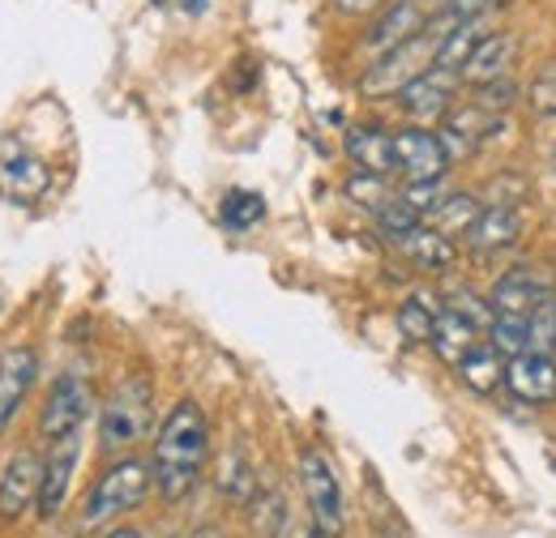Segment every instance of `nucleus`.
Instances as JSON below:
<instances>
[{
	"label": "nucleus",
	"mask_w": 556,
	"mask_h": 538,
	"mask_svg": "<svg viewBox=\"0 0 556 538\" xmlns=\"http://www.w3.org/2000/svg\"><path fill=\"white\" fill-rule=\"evenodd\" d=\"M90 410H94V389H90V381H86L81 372H73V368L61 372V376L52 381L48 398H43V410H39V436H43L48 445H56V440H65V436H77V432L86 427Z\"/></svg>",
	"instance_id": "nucleus-7"
},
{
	"label": "nucleus",
	"mask_w": 556,
	"mask_h": 538,
	"mask_svg": "<svg viewBox=\"0 0 556 538\" xmlns=\"http://www.w3.org/2000/svg\"><path fill=\"white\" fill-rule=\"evenodd\" d=\"M484 337L501 350V355H505V359H518V355H527V350H531V317L496 312Z\"/></svg>",
	"instance_id": "nucleus-26"
},
{
	"label": "nucleus",
	"mask_w": 556,
	"mask_h": 538,
	"mask_svg": "<svg viewBox=\"0 0 556 538\" xmlns=\"http://www.w3.org/2000/svg\"><path fill=\"white\" fill-rule=\"evenodd\" d=\"M407 261L424 273H437V269H450L458 261V240H450L445 231H437L432 222H419L412 231H403V235H394L390 240Z\"/></svg>",
	"instance_id": "nucleus-17"
},
{
	"label": "nucleus",
	"mask_w": 556,
	"mask_h": 538,
	"mask_svg": "<svg viewBox=\"0 0 556 538\" xmlns=\"http://www.w3.org/2000/svg\"><path fill=\"white\" fill-rule=\"evenodd\" d=\"M150 491H154L150 462H141V458H116L108 471L90 483V491L81 496L77 526H81V530H103V526H116V517L134 513V509H138Z\"/></svg>",
	"instance_id": "nucleus-3"
},
{
	"label": "nucleus",
	"mask_w": 556,
	"mask_h": 538,
	"mask_svg": "<svg viewBox=\"0 0 556 538\" xmlns=\"http://www.w3.org/2000/svg\"><path fill=\"white\" fill-rule=\"evenodd\" d=\"M282 538H321V535L313 530V522H308V526H295V522H291V530H287Z\"/></svg>",
	"instance_id": "nucleus-36"
},
{
	"label": "nucleus",
	"mask_w": 556,
	"mask_h": 538,
	"mask_svg": "<svg viewBox=\"0 0 556 538\" xmlns=\"http://www.w3.org/2000/svg\"><path fill=\"white\" fill-rule=\"evenodd\" d=\"M295 471H300V487H304V504H308V522L321 538H343L348 535V500H343V483L334 462L304 445L300 458H295Z\"/></svg>",
	"instance_id": "nucleus-4"
},
{
	"label": "nucleus",
	"mask_w": 556,
	"mask_h": 538,
	"mask_svg": "<svg viewBox=\"0 0 556 538\" xmlns=\"http://www.w3.org/2000/svg\"><path fill=\"white\" fill-rule=\"evenodd\" d=\"M43 189H48V167H43L35 154L9 145V150L0 154V193H4L9 202L30 205L43 197Z\"/></svg>",
	"instance_id": "nucleus-19"
},
{
	"label": "nucleus",
	"mask_w": 556,
	"mask_h": 538,
	"mask_svg": "<svg viewBox=\"0 0 556 538\" xmlns=\"http://www.w3.org/2000/svg\"><path fill=\"white\" fill-rule=\"evenodd\" d=\"M480 209L484 205L476 202L471 193H445V202L432 209V227L437 231H445L450 240H467L471 235V227H476V218H480Z\"/></svg>",
	"instance_id": "nucleus-25"
},
{
	"label": "nucleus",
	"mask_w": 556,
	"mask_h": 538,
	"mask_svg": "<svg viewBox=\"0 0 556 538\" xmlns=\"http://www.w3.org/2000/svg\"><path fill=\"white\" fill-rule=\"evenodd\" d=\"M471 90V103L476 107H484L492 116H505L518 99H522V90H518V81L514 77H501V81H484V86H467Z\"/></svg>",
	"instance_id": "nucleus-28"
},
{
	"label": "nucleus",
	"mask_w": 556,
	"mask_h": 538,
	"mask_svg": "<svg viewBox=\"0 0 556 538\" xmlns=\"http://www.w3.org/2000/svg\"><path fill=\"white\" fill-rule=\"evenodd\" d=\"M218 218L231 227V231H249V227H257L262 218H266V202H262V193H249V189H231L223 205H218Z\"/></svg>",
	"instance_id": "nucleus-27"
},
{
	"label": "nucleus",
	"mask_w": 556,
	"mask_h": 538,
	"mask_svg": "<svg viewBox=\"0 0 556 538\" xmlns=\"http://www.w3.org/2000/svg\"><path fill=\"white\" fill-rule=\"evenodd\" d=\"M505 355L492 346V342H476L458 363H454V372H458V381L471 389V394H496L501 385H505Z\"/></svg>",
	"instance_id": "nucleus-21"
},
{
	"label": "nucleus",
	"mask_w": 556,
	"mask_h": 538,
	"mask_svg": "<svg viewBox=\"0 0 556 538\" xmlns=\"http://www.w3.org/2000/svg\"><path fill=\"white\" fill-rule=\"evenodd\" d=\"M257 471H253V458L244 445H231L227 458L218 462V491L231 500V504H249V496L257 491Z\"/></svg>",
	"instance_id": "nucleus-24"
},
{
	"label": "nucleus",
	"mask_w": 556,
	"mask_h": 538,
	"mask_svg": "<svg viewBox=\"0 0 556 538\" xmlns=\"http://www.w3.org/2000/svg\"><path fill=\"white\" fill-rule=\"evenodd\" d=\"M458 90H467L458 73H450V68H441V65H428L419 77H412V81L394 94V107H399L412 125H428V129H432V125H441V120L454 112Z\"/></svg>",
	"instance_id": "nucleus-8"
},
{
	"label": "nucleus",
	"mask_w": 556,
	"mask_h": 538,
	"mask_svg": "<svg viewBox=\"0 0 556 538\" xmlns=\"http://www.w3.org/2000/svg\"><path fill=\"white\" fill-rule=\"evenodd\" d=\"M390 0H334V13L339 17H372V13H381Z\"/></svg>",
	"instance_id": "nucleus-32"
},
{
	"label": "nucleus",
	"mask_w": 556,
	"mask_h": 538,
	"mask_svg": "<svg viewBox=\"0 0 556 538\" xmlns=\"http://www.w3.org/2000/svg\"><path fill=\"white\" fill-rule=\"evenodd\" d=\"M348 197L372 214L377 205L386 202V197H394V193H390V180H386V176H372V171H351V176H348Z\"/></svg>",
	"instance_id": "nucleus-29"
},
{
	"label": "nucleus",
	"mask_w": 556,
	"mask_h": 538,
	"mask_svg": "<svg viewBox=\"0 0 556 538\" xmlns=\"http://www.w3.org/2000/svg\"><path fill=\"white\" fill-rule=\"evenodd\" d=\"M39 381V350L35 346H9L0 355V436L13 427V419L22 414V406L30 398Z\"/></svg>",
	"instance_id": "nucleus-13"
},
{
	"label": "nucleus",
	"mask_w": 556,
	"mask_h": 538,
	"mask_svg": "<svg viewBox=\"0 0 556 538\" xmlns=\"http://www.w3.org/2000/svg\"><path fill=\"white\" fill-rule=\"evenodd\" d=\"M476 342H480V330H476L467 317H458L450 304L437 312V325H432V342H428V346H432L450 368H454V363H458Z\"/></svg>",
	"instance_id": "nucleus-22"
},
{
	"label": "nucleus",
	"mask_w": 556,
	"mask_h": 538,
	"mask_svg": "<svg viewBox=\"0 0 556 538\" xmlns=\"http://www.w3.org/2000/svg\"><path fill=\"white\" fill-rule=\"evenodd\" d=\"M77 462H81V432L56 440V445H48V453H43V483H39V500H35L39 522H56L65 513Z\"/></svg>",
	"instance_id": "nucleus-12"
},
{
	"label": "nucleus",
	"mask_w": 556,
	"mask_h": 538,
	"mask_svg": "<svg viewBox=\"0 0 556 538\" xmlns=\"http://www.w3.org/2000/svg\"><path fill=\"white\" fill-rule=\"evenodd\" d=\"M150 4H159V9H163V4H167V0H150Z\"/></svg>",
	"instance_id": "nucleus-40"
},
{
	"label": "nucleus",
	"mask_w": 556,
	"mask_h": 538,
	"mask_svg": "<svg viewBox=\"0 0 556 538\" xmlns=\"http://www.w3.org/2000/svg\"><path fill=\"white\" fill-rule=\"evenodd\" d=\"M548 171H553V180H556V141H553V150H548Z\"/></svg>",
	"instance_id": "nucleus-38"
},
{
	"label": "nucleus",
	"mask_w": 556,
	"mask_h": 538,
	"mask_svg": "<svg viewBox=\"0 0 556 538\" xmlns=\"http://www.w3.org/2000/svg\"><path fill=\"white\" fill-rule=\"evenodd\" d=\"M39 483H43V453L35 445L13 449L0 471V522H22L39 500Z\"/></svg>",
	"instance_id": "nucleus-11"
},
{
	"label": "nucleus",
	"mask_w": 556,
	"mask_h": 538,
	"mask_svg": "<svg viewBox=\"0 0 556 538\" xmlns=\"http://www.w3.org/2000/svg\"><path fill=\"white\" fill-rule=\"evenodd\" d=\"M343 150L355 163V171H372V176H399V163H394V133L390 129H377V125H355L343 137Z\"/></svg>",
	"instance_id": "nucleus-18"
},
{
	"label": "nucleus",
	"mask_w": 556,
	"mask_h": 538,
	"mask_svg": "<svg viewBox=\"0 0 556 538\" xmlns=\"http://www.w3.org/2000/svg\"><path fill=\"white\" fill-rule=\"evenodd\" d=\"M154 427V385L146 376H125L108 402L99 406V453L103 458H129L146 445Z\"/></svg>",
	"instance_id": "nucleus-2"
},
{
	"label": "nucleus",
	"mask_w": 556,
	"mask_h": 538,
	"mask_svg": "<svg viewBox=\"0 0 556 538\" xmlns=\"http://www.w3.org/2000/svg\"><path fill=\"white\" fill-rule=\"evenodd\" d=\"M189 538H227V530H223V526H198Z\"/></svg>",
	"instance_id": "nucleus-37"
},
{
	"label": "nucleus",
	"mask_w": 556,
	"mask_h": 538,
	"mask_svg": "<svg viewBox=\"0 0 556 538\" xmlns=\"http://www.w3.org/2000/svg\"><path fill=\"white\" fill-rule=\"evenodd\" d=\"M437 48H441V35L432 26H424L416 39H407L403 48H394L390 56L372 61L359 77V90L372 94V99H394L412 77H419L424 68L437 61Z\"/></svg>",
	"instance_id": "nucleus-5"
},
{
	"label": "nucleus",
	"mask_w": 556,
	"mask_h": 538,
	"mask_svg": "<svg viewBox=\"0 0 556 538\" xmlns=\"http://www.w3.org/2000/svg\"><path fill=\"white\" fill-rule=\"evenodd\" d=\"M394 163H399L403 184H419V180H445L454 158L437 129L403 125V129H394Z\"/></svg>",
	"instance_id": "nucleus-9"
},
{
	"label": "nucleus",
	"mask_w": 556,
	"mask_h": 538,
	"mask_svg": "<svg viewBox=\"0 0 556 538\" xmlns=\"http://www.w3.org/2000/svg\"><path fill=\"white\" fill-rule=\"evenodd\" d=\"M518 52H522V39H518V30L492 26L484 39H480V48L471 52L467 68H463V86H484V81H501V77H514Z\"/></svg>",
	"instance_id": "nucleus-15"
},
{
	"label": "nucleus",
	"mask_w": 556,
	"mask_h": 538,
	"mask_svg": "<svg viewBox=\"0 0 556 538\" xmlns=\"http://www.w3.org/2000/svg\"><path fill=\"white\" fill-rule=\"evenodd\" d=\"M210 462V419L206 410L185 398L176 402L159 432H154V445H150V474H154V491L163 504H185Z\"/></svg>",
	"instance_id": "nucleus-1"
},
{
	"label": "nucleus",
	"mask_w": 556,
	"mask_h": 538,
	"mask_svg": "<svg viewBox=\"0 0 556 538\" xmlns=\"http://www.w3.org/2000/svg\"><path fill=\"white\" fill-rule=\"evenodd\" d=\"M548 312H553V325H556V295L548 299Z\"/></svg>",
	"instance_id": "nucleus-39"
},
{
	"label": "nucleus",
	"mask_w": 556,
	"mask_h": 538,
	"mask_svg": "<svg viewBox=\"0 0 556 538\" xmlns=\"http://www.w3.org/2000/svg\"><path fill=\"white\" fill-rule=\"evenodd\" d=\"M531 112L540 120L556 116V65H544L535 73V81H531Z\"/></svg>",
	"instance_id": "nucleus-31"
},
{
	"label": "nucleus",
	"mask_w": 556,
	"mask_h": 538,
	"mask_svg": "<svg viewBox=\"0 0 556 538\" xmlns=\"http://www.w3.org/2000/svg\"><path fill=\"white\" fill-rule=\"evenodd\" d=\"M244 522H249V535L253 538H282L291 530L287 496L278 491L275 483H257V491L244 504Z\"/></svg>",
	"instance_id": "nucleus-20"
},
{
	"label": "nucleus",
	"mask_w": 556,
	"mask_h": 538,
	"mask_svg": "<svg viewBox=\"0 0 556 538\" xmlns=\"http://www.w3.org/2000/svg\"><path fill=\"white\" fill-rule=\"evenodd\" d=\"M458 317H467L480 334H488V325H492V317H496V308L488 304V295H476V291H450V299H445Z\"/></svg>",
	"instance_id": "nucleus-30"
},
{
	"label": "nucleus",
	"mask_w": 556,
	"mask_h": 538,
	"mask_svg": "<svg viewBox=\"0 0 556 538\" xmlns=\"http://www.w3.org/2000/svg\"><path fill=\"white\" fill-rule=\"evenodd\" d=\"M441 308H445V299H437V295H428V291H416L412 299L399 304V317H394V321H399V334L407 337L412 346H428Z\"/></svg>",
	"instance_id": "nucleus-23"
},
{
	"label": "nucleus",
	"mask_w": 556,
	"mask_h": 538,
	"mask_svg": "<svg viewBox=\"0 0 556 538\" xmlns=\"http://www.w3.org/2000/svg\"><path fill=\"white\" fill-rule=\"evenodd\" d=\"M103 538H146L141 530H134V526H108L103 530Z\"/></svg>",
	"instance_id": "nucleus-33"
},
{
	"label": "nucleus",
	"mask_w": 556,
	"mask_h": 538,
	"mask_svg": "<svg viewBox=\"0 0 556 538\" xmlns=\"http://www.w3.org/2000/svg\"><path fill=\"white\" fill-rule=\"evenodd\" d=\"M522 240V214L514 209V202H492L480 209L471 235H467V248L480 253V257H492V253H505Z\"/></svg>",
	"instance_id": "nucleus-16"
},
{
	"label": "nucleus",
	"mask_w": 556,
	"mask_h": 538,
	"mask_svg": "<svg viewBox=\"0 0 556 538\" xmlns=\"http://www.w3.org/2000/svg\"><path fill=\"white\" fill-rule=\"evenodd\" d=\"M377 538H412V535H403L394 522H377Z\"/></svg>",
	"instance_id": "nucleus-34"
},
{
	"label": "nucleus",
	"mask_w": 556,
	"mask_h": 538,
	"mask_svg": "<svg viewBox=\"0 0 556 538\" xmlns=\"http://www.w3.org/2000/svg\"><path fill=\"white\" fill-rule=\"evenodd\" d=\"M437 4H441V0H390L381 13H372V17H368V30H364V39H359L364 61L372 65V61L390 56L394 48H403L407 39H416L419 30L432 22Z\"/></svg>",
	"instance_id": "nucleus-6"
},
{
	"label": "nucleus",
	"mask_w": 556,
	"mask_h": 538,
	"mask_svg": "<svg viewBox=\"0 0 556 538\" xmlns=\"http://www.w3.org/2000/svg\"><path fill=\"white\" fill-rule=\"evenodd\" d=\"M206 4L210 0H180V9H185L189 17H202V13H206Z\"/></svg>",
	"instance_id": "nucleus-35"
},
{
	"label": "nucleus",
	"mask_w": 556,
	"mask_h": 538,
	"mask_svg": "<svg viewBox=\"0 0 556 538\" xmlns=\"http://www.w3.org/2000/svg\"><path fill=\"white\" fill-rule=\"evenodd\" d=\"M556 295V273L548 266H514L505 269L492 291H488V304L496 312H518V317H531L535 308H544Z\"/></svg>",
	"instance_id": "nucleus-10"
},
{
	"label": "nucleus",
	"mask_w": 556,
	"mask_h": 538,
	"mask_svg": "<svg viewBox=\"0 0 556 538\" xmlns=\"http://www.w3.org/2000/svg\"><path fill=\"white\" fill-rule=\"evenodd\" d=\"M505 389L527 406L556 402V355L527 350V355L509 359V363H505Z\"/></svg>",
	"instance_id": "nucleus-14"
}]
</instances>
